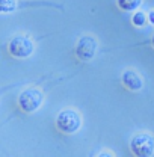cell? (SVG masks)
<instances>
[{"mask_svg":"<svg viewBox=\"0 0 154 157\" xmlns=\"http://www.w3.org/2000/svg\"><path fill=\"white\" fill-rule=\"evenodd\" d=\"M44 94L37 88L24 89L18 97V107L26 113H33L42 106Z\"/></svg>","mask_w":154,"mask_h":157,"instance_id":"obj_1","label":"cell"},{"mask_svg":"<svg viewBox=\"0 0 154 157\" xmlns=\"http://www.w3.org/2000/svg\"><path fill=\"white\" fill-rule=\"evenodd\" d=\"M8 50H9L11 56H14V58L26 59L32 56V53L35 52V42L26 35H17L9 41Z\"/></svg>","mask_w":154,"mask_h":157,"instance_id":"obj_2","label":"cell"},{"mask_svg":"<svg viewBox=\"0 0 154 157\" xmlns=\"http://www.w3.org/2000/svg\"><path fill=\"white\" fill-rule=\"evenodd\" d=\"M56 125L65 135L76 133L82 125V117L73 109H64L59 112L58 118H56Z\"/></svg>","mask_w":154,"mask_h":157,"instance_id":"obj_3","label":"cell"},{"mask_svg":"<svg viewBox=\"0 0 154 157\" xmlns=\"http://www.w3.org/2000/svg\"><path fill=\"white\" fill-rule=\"evenodd\" d=\"M132 153L137 157L154 156V137L150 133H139L135 135L130 142Z\"/></svg>","mask_w":154,"mask_h":157,"instance_id":"obj_4","label":"cell"},{"mask_svg":"<svg viewBox=\"0 0 154 157\" xmlns=\"http://www.w3.org/2000/svg\"><path fill=\"white\" fill-rule=\"evenodd\" d=\"M97 48H98V42L95 38L86 35V36H82L79 39L76 45V55L77 58L83 62H88V60H92L94 56L97 53Z\"/></svg>","mask_w":154,"mask_h":157,"instance_id":"obj_5","label":"cell"},{"mask_svg":"<svg viewBox=\"0 0 154 157\" xmlns=\"http://www.w3.org/2000/svg\"><path fill=\"white\" fill-rule=\"evenodd\" d=\"M121 78H122V85H124L127 89H130V91H141L142 86H144V82H142L141 76H139L136 71H133V70L124 71Z\"/></svg>","mask_w":154,"mask_h":157,"instance_id":"obj_6","label":"cell"},{"mask_svg":"<svg viewBox=\"0 0 154 157\" xmlns=\"http://www.w3.org/2000/svg\"><path fill=\"white\" fill-rule=\"evenodd\" d=\"M18 6L17 0H0V14H9L14 12Z\"/></svg>","mask_w":154,"mask_h":157,"instance_id":"obj_7","label":"cell"},{"mask_svg":"<svg viewBox=\"0 0 154 157\" xmlns=\"http://www.w3.org/2000/svg\"><path fill=\"white\" fill-rule=\"evenodd\" d=\"M142 0H118V6L122 11H136L141 6Z\"/></svg>","mask_w":154,"mask_h":157,"instance_id":"obj_8","label":"cell"},{"mask_svg":"<svg viewBox=\"0 0 154 157\" xmlns=\"http://www.w3.org/2000/svg\"><path fill=\"white\" fill-rule=\"evenodd\" d=\"M147 15L144 14V12H141V11H137V12H135V15L132 17V21H133V24L135 26H137V27H142L145 23H147Z\"/></svg>","mask_w":154,"mask_h":157,"instance_id":"obj_9","label":"cell"},{"mask_svg":"<svg viewBox=\"0 0 154 157\" xmlns=\"http://www.w3.org/2000/svg\"><path fill=\"white\" fill-rule=\"evenodd\" d=\"M148 20H150L151 24H154V11H151V12L148 14Z\"/></svg>","mask_w":154,"mask_h":157,"instance_id":"obj_10","label":"cell"},{"mask_svg":"<svg viewBox=\"0 0 154 157\" xmlns=\"http://www.w3.org/2000/svg\"><path fill=\"white\" fill-rule=\"evenodd\" d=\"M153 47H154V36H153Z\"/></svg>","mask_w":154,"mask_h":157,"instance_id":"obj_11","label":"cell"}]
</instances>
